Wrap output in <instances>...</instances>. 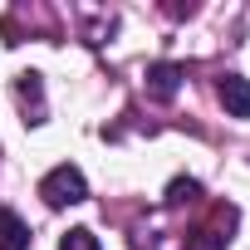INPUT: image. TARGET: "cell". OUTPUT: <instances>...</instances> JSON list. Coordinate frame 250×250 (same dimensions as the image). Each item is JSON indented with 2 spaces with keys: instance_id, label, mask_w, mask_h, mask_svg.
Segmentation results:
<instances>
[{
  "instance_id": "obj_1",
  "label": "cell",
  "mask_w": 250,
  "mask_h": 250,
  "mask_svg": "<svg viewBox=\"0 0 250 250\" xmlns=\"http://www.w3.org/2000/svg\"><path fill=\"white\" fill-rule=\"evenodd\" d=\"M40 196H44V206L64 211V206H79V201H88V182H83V172H79V167L59 162L54 172H44V182H40Z\"/></svg>"
},
{
  "instance_id": "obj_2",
  "label": "cell",
  "mask_w": 250,
  "mask_h": 250,
  "mask_svg": "<svg viewBox=\"0 0 250 250\" xmlns=\"http://www.w3.org/2000/svg\"><path fill=\"white\" fill-rule=\"evenodd\" d=\"M230 230H235V206H221L216 226H201L187 235V250H226L230 245Z\"/></svg>"
},
{
  "instance_id": "obj_3",
  "label": "cell",
  "mask_w": 250,
  "mask_h": 250,
  "mask_svg": "<svg viewBox=\"0 0 250 250\" xmlns=\"http://www.w3.org/2000/svg\"><path fill=\"white\" fill-rule=\"evenodd\" d=\"M216 98L226 103V113H230V118H250V79H240V74H221Z\"/></svg>"
},
{
  "instance_id": "obj_4",
  "label": "cell",
  "mask_w": 250,
  "mask_h": 250,
  "mask_svg": "<svg viewBox=\"0 0 250 250\" xmlns=\"http://www.w3.org/2000/svg\"><path fill=\"white\" fill-rule=\"evenodd\" d=\"M177 88H182V64H147V93L157 98V103H167V98H177Z\"/></svg>"
},
{
  "instance_id": "obj_5",
  "label": "cell",
  "mask_w": 250,
  "mask_h": 250,
  "mask_svg": "<svg viewBox=\"0 0 250 250\" xmlns=\"http://www.w3.org/2000/svg\"><path fill=\"white\" fill-rule=\"evenodd\" d=\"M15 93H20V103L30 108V123H44V83H40L35 69L15 74Z\"/></svg>"
},
{
  "instance_id": "obj_6",
  "label": "cell",
  "mask_w": 250,
  "mask_h": 250,
  "mask_svg": "<svg viewBox=\"0 0 250 250\" xmlns=\"http://www.w3.org/2000/svg\"><path fill=\"white\" fill-rule=\"evenodd\" d=\"M0 250H30V226L10 206H0Z\"/></svg>"
},
{
  "instance_id": "obj_7",
  "label": "cell",
  "mask_w": 250,
  "mask_h": 250,
  "mask_svg": "<svg viewBox=\"0 0 250 250\" xmlns=\"http://www.w3.org/2000/svg\"><path fill=\"white\" fill-rule=\"evenodd\" d=\"M196 196H201V182L196 177H177L167 187V206H182V201H196Z\"/></svg>"
},
{
  "instance_id": "obj_8",
  "label": "cell",
  "mask_w": 250,
  "mask_h": 250,
  "mask_svg": "<svg viewBox=\"0 0 250 250\" xmlns=\"http://www.w3.org/2000/svg\"><path fill=\"white\" fill-rule=\"evenodd\" d=\"M59 250H103V245H98V235H93V230H83V226H79V230H69V235L59 240Z\"/></svg>"
}]
</instances>
